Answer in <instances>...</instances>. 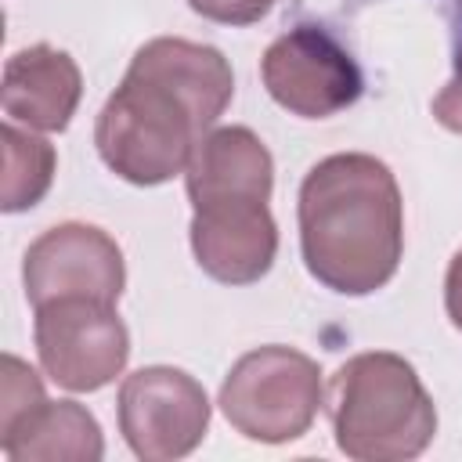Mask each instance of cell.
<instances>
[{
    "label": "cell",
    "mask_w": 462,
    "mask_h": 462,
    "mask_svg": "<svg viewBox=\"0 0 462 462\" xmlns=\"http://www.w3.org/2000/svg\"><path fill=\"white\" fill-rule=\"evenodd\" d=\"M235 97L231 61L184 36L141 43L94 119L101 162L134 188H155L188 170L195 144Z\"/></svg>",
    "instance_id": "obj_1"
},
{
    "label": "cell",
    "mask_w": 462,
    "mask_h": 462,
    "mask_svg": "<svg viewBox=\"0 0 462 462\" xmlns=\"http://www.w3.org/2000/svg\"><path fill=\"white\" fill-rule=\"evenodd\" d=\"M307 274L339 296H372L404 256V199L393 170L368 152L318 159L296 195Z\"/></svg>",
    "instance_id": "obj_2"
},
{
    "label": "cell",
    "mask_w": 462,
    "mask_h": 462,
    "mask_svg": "<svg viewBox=\"0 0 462 462\" xmlns=\"http://www.w3.org/2000/svg\"><path fill=\"white\" fill-rule=\"evenodd\" d=\"M336 448L354 462H408L437 437V404L415 365L393 350H361L328 379Z\"/></svg>",
    "instance_id": "obj_3"
},
{
    "label": "cell",
    "mask_w": 462,
    "mask_h": 462,
    "mask_svg": "<svg viewBox=\"0 0 462 462\" xmlns=\"http://www.w3.org/2000/svg\"><path fill=\"white\" fill-rule=\"evenodd\" d=\"M220 415L235 433L256 444H289L300 440L321 404L325 383L310 354L282 343L245 350L224 375L217 393Z\"/></svg>",
    "instance_id": "obj_4"
},
{
    "label": "cell",
    "mask_w": 462,
    "mask_h": 462,
    "mask_svg": "<svg viewBox=\"0 0 462 462\" xmlns=\"http://www.w3.org/2000/svg\"><path fill=\"white\" fill-rule=\"evenodd\" d=\"M32 346L40 372L69 393H94L130 361V332L116 303L65 296L32 307Z\"/></svg>",
    "instance_id": "obj_5"
},
{
    "label": "cell",
    "mask_w": 462,
    "mask_h": 462,
    "mask_svg": "<svg viewBox=\"0 0 462 462\" xmlns=\"http://www.w3.org/2000/svg\"><path fill=\"white\" fill-rule=\"evenodd\" d=\"M260 79L271 101L300 119L339 116L365 94L357 58L318 22H300L274 36L260 58Z\"/></svg>",
    "instance_id": "obj_6"
},
{
    "label": "cell",
    "mask_w": 462,
    "mask_h": 462,
    "mask_svg": "<svg viewBox=\"0 0 462 462\" xmlns=\"http://www.w3.org/2000/svg\"><path fill=\"white\" fill-rule=\"evenodd\" d=\"M209 411L206 386L173 365H144L123 375L116 393L119 433L141 462L191 455L209 433Z\"/></svg>",
    "instance_id": "obj_7"
},
{
    "label": "cell",
    "mask_w": 462,
    "mask_h": 462,
    "mask_svg": "<svg viewBox=\"0 0 462 462\" xmlns=\"http://www.w3.org/2000/svg\"><path fill=\"white\" fill-rule=\"evenodd\" d=\"M22 289L29 307L65 296L119 303L126 289V260L105 227L65 220L29 242L22 256Z\"/></svg>",
    "instance_id": "obj_8"
},
{
    "label": "cell",
    "mask_w": 462,
    "mask_h": 462,
    "mask_svg": "<svg viewBox=\"0 0 462 462\" xmlns=\"http://www.w3.org/2000/svg\"><path fill=\"white\" fill-rule=\"evenodd\" d=\"M195 263L220 285L260 282L278 256V224L263 199H213L191 206Z\"/></svg>",
    "instance_id": "obj_9"
},
{
    "label": "cell",
    "mask_w": 462,
    "mask_h": 462,
    "mask_svg": "<svg viewBox=\"0 0 462 462\" xmlns=\"http://www.w3.org/2000/svg\"><path fill=\"white\" fill-rule=\"evenodd\" d=\"M79 97H83V72L69 51H58L51 43H32L14 51L4 65L0 105L4 116L18 126L40 134H61L69 130Z\"/></svg>",
    "instance_id": "obj_10"
},
{
    "label": "cell",
    "mask_w": 462,
    "mask_h": 462,
    "mask_svg": "<svg viewBox=\"0 0 462 462\" xmlns=\"http://www.w3.org/2000/svg\"><path fill=\"white\" fill-rule=\"evenodd\" d=\"M188 202L213 199H263L274 191V155L249 126H213L199 144L184 170Z\"/></svg>",
    "instance_id": "obj_11"
},
{
    "label": "cell",
    "mask_w": 462,
    "mask_h": 462,
    "mask_svg": "<svg viewBox=\"0 0 462 462\" xmlns=\"http://www.w3.org/2000/svg\"><path fill=\"white\" fill-rule=\"evenodd\" d=\"M0 451L11 462H97L105 458V437L87 404L40 401L0 430Z\"/></svg>",
    "instance_id": "obj_12"
},
{
    "label": "cell",
    "mask_w": 462,
    "mask_h": 462,
    "mask_svg": "<svg viewBox=\"0 0 462 462\" xmlns=\"http://www.w3.org/2000/svg\"><path fill=\"white\" fill-rule=\"evenodd\" d=\"M0 144H4V188H0V209L4 213H25L54 184L58 173V152L40 130L4 123L0 126Z\"/></svg>",
    "instance_id": "obj_13"
},
{
    "label": "cell",
    "mask_w": 462,
    "mask_h": 462,
    "mask_svg": "<svg viewBox=\"0 0 462 462\" xmlns=\"http://www.w3.org/2000/svg\"><path fill=\"white\" fill-rule=\"evenodd\" d=\"M40 401H47V393H43V379L36 375V368H29L18 354H4L0 430H4V426H11L14 419H22L25 411H32Z\"/></svg>",
    "instance_id": "obj_14"
},
{
    "label": "cell",
    "mask_w": 462,
    "mask_h": 462,
    "mask_svg": "<svg viewBox=\"0 0 462 462\" xmlns=\"http://www.w3.org/2000/svg\"><path fill=\"white\" fill-rule=\"evenodd\" d=\"M278 0H188V7L206 18V22H217V25H231V29H242V25H256L260 18L271 14Z\"/></svg>",
    "instance_id": "obj_15"
},
{
    "label": "cell",
    "mask_w": 462,
    "mask_h": 462,
    "mask_svg": "<svg viewBox=\"0 0 462 462\" xmlns=\"http://www.w3.org/2000/svg\"><path fill=\"white\" fill-rule=\"evenodd\" d=\"M451 65H455V72H451V79L433 94L430 112H433V119H437L444 130L462 134V36H458V43H455Z\"/></svg>",
    "instance_id": "obj_16"
},
{
    "label": "cell",
    "mask_w": 462,
    "mask_h": 462,
    "mask_svg": "<svg viewBox=\"0 0 462 462\" xmlns=\"http://www.w3.org/2000/svg\"><path fill=\"white\" fill-rule=\"evenodd\" d=\"M444 310H448V321L462 332V249L448 260V271H444Z\"/></svg>",
    "instance_id": "obj_17"
},
{
    "label": "cell",
    "mask_w": 462,
    "mask_h": 462,
    "mask_svg": "<svg viewBox=\"0 0 462 462\" xmlns=\"http://www.w3.org/2000/svg\"><path fill=\"white\" fill-rule=\"evenodd\" d=\"M458 18H462V0H458Z\"/></svg>",
    "instance_id": "obj_18"
}]
</instances>
